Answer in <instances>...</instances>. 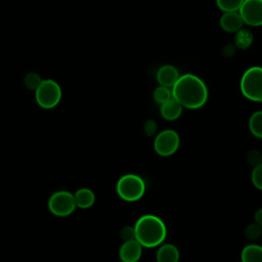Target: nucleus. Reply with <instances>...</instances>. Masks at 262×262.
Segmentation results:
<instances>
[{
    "label": "nucleus",
    "mask_w": 262,
    "mask_h": 262,
    "mask_svg": "<svg viewBox=\"0 0 262 262\" xmlns=\"http://www.w3.org/2000/svg\"><path fill=\"white\" fill-rule=\"evenodd\" d=\"M74 199L77 208L88 209L93 206L95 202V194L90 188L82 187L74 192Z\"/></svg>",
    "instance_id": "4468645a"
},
{
    "label": "nucleus",
    "mask_w": 262,
    "mask_h": 262,
    "mask_svg": "<svg viewBox=\"0 0 262 262\" xmlns=\"http://www.w3.org/2000/svg\"><path fill=\"white\" fill-rule=\"evenodd\" d=\"M247 162L253 167L262 163V154L257 149H252L247 154Z\"/></svg>",
    "instance_id": "4be33fe9"
},
{
    "label": "nucleus",
    "mask_w": 262,
    "mask_h": 262,
    "mask_svg": "<svg viewBox=\"0 0 262 262\" xmlns=\"http://www.w3.org/2000/svg\"><path fill=\"white\" fill-rule=\"evenodd\" d=\"M180 145V137L175 130L166 129L158 133L154 140L155 151L162 157L174 155Z\"/></svg>",
    "instance_id": "0eeeda50"
},
{
    "label": "nucleus",
    "mask_w": 262,
    "mask_h": 262,
    "mask_svg": "<svg viewBox=\"0 0 262 262\" xmlns=\"http://www.w3.org/2000/svg\"><path fill=\"white\" fill-rule=\"evenodd\" d=\"M239 88L247 99L262 102V67L249 68L242 76Z\"/></svg>",
    "instance_id": "7ed1b4c3"
},
{
    "label": "nucleus",
    "mask_w": 262,
    "mask_h": 262,
    "mask_svg": "<svg viewBox=\"0 0 262 262\" xmlns=\"http://www.w3.org/2000/svg\"><path fill=\"white\" fill-rule=\"evenodd\" d=\"M143 131L147 136H154L157 132V123L154 120H147L143 125Z\"/></svg>",
    "instance_id": "b1692460"
},
{
    "label": "nucleus",
    "mask_w": 262,
    "mask_h": 262,
    "mask_svg": "<svg viewBox=\"0 0 262 262\" xmlns=\"http://www.w3.org/2000/svg\"><path fill=\"white\" fill-rule=\"evenodd\" d=\"M152 97L154 100L158 103V104H162L164 102H166L167 100L172 98V90L171 88L165 87V86H158L154 92H152Z\"/></svg>",
    "instance_id": "f3484780"
},
{
    "label": "nucleus",
    "mask_w": 262,
    "mask_h": 262,
    "mask_svg": "<svg viewBox=\"0 0 262 262\" xmlns=\"http://www.w3.org/2000/svg\"><path fill=\"white\" fill-rule=\"evenodd\" d=\"M183 106L173 97L160 105V113L164 120L175 121L182 114Z\"/></svg>",
    "instance_id": "f8f14e48"
},
{
    "label": "nucleus",
    "mask_w": 262,
    "mask_h": 262,
    "mask_svg": "<svg viewBox=\"0 0 262 262\" xmlns=\"http://www.w3.org/2000/svg\"><path fill=\"white\" fill-rule=\"evenodd\" d=\"M219 24L223 31L227 33H235L242 29L244 21L238 11H229L223 12V14L220 17Z\"/></svg>",
    "instance_id": "9b49d317"
},
{
    "label": "nucleus",
    "mask_w": 262,
    "mask_h": 262,
    "mask_svg": "<svg viewBox=\"0 0 262 262\" xmlns=\"http://www.w3.org/2000/svg\"><path fill=\"white\" fill-rule=\"evenodd\" d=\"M172 97L183 107L196 110L208 100L209 92L205 82L193 74H184L171 88Z\"/></svg>",
    "instance_id": "f257e3e1"
},
{
    "label": "nucleus",
    "mask_w": 262,
    "mask_h": 262,
    "mask_svg": "<svg viewBox=\"0 0 262 262\" xmlns=\"http://www.w3.org/2000/svg\"><path fill=\"white\" fill-rule=\"evenodd\" d=\"M244 24L251 27L262 26V0H245L238 9Z\"/></svg>",
    "instance_id": "6e6552de"
},
{
    "label": "nucleus",
    "mask_w": 262,
    "mask_h": 262,
    "mask_svg": "<svg viewBox=\"0 0 262 262\" xmlns=\"http://www.w3.org/2000/svg\"><path fill=\"white\" fill-rule=\"evenodd\" d=\"M245 0H216L217 7L223 12L238 11Z\"/></svg>",
    "instance_id": "a211bd4d"
},
{
    "label": "nucleus",
    "mask_w": 262,
    "mask_h": 262,
    "mask_svg": "<svg viewBox=\"0 0 262 262\" xmlns=\"http://www.w3.org/2000/svg\"><path fill=\"white\" fill-rule=\"evenodd\" d=\"M261 233H262V227L259 224H257L255 221L253 223H250L246 227L245 234H246L247 238L250 241L258 239L261 236Z\"/></svg>",
    "instance_id": "aec40b11"
},
{
    "label": "nucleus",
    "mask_w": 262,
    "mask_h": 262,
    "mask_svg": "<svg viewBox=\"0 0 262 262\" xmlns=\"http://www.w3.org/2000/svg\"><path fill=\"white\" fill-rule=\"evenodd\" d=\"M118 195L126 202H136L145 192L143 179L136 174H125L119 178L116 184Z\"/></svg>",
    "instance_id": "20e7f679"
},
{
    "label": "nucleus",
    "mask_w": 262,
    "mask_h": 262,
    "mask_svg": "<svg viewBox=\"0 0 262 262\" xmlns=\"http://www.w3.org/2000/svg\"><path fill=\"white\" fill-rule=\"evenodd\" d=\"M120 236L124 242L135 239V228L134 226H124L120 231Z\"/></svg>",
    "instance_id": "5701e85b"
},
{
    "label": "nucleus",
    "mask_w": 262,
    "mask_h": 262,
    "mask_svg": "<svg viewBox=\"0 0 262 262\" xmlns=\"http://www.w3.org/2000/svg\"><path fill=\"white\" fill-rule=\"evenodd\" d=\"M242 262H262V246L250 244L241 253Z\"/></svg>",
    "instance_id": "2eb2a0df"
},
{
    "label": "nucleus",
    "mask_w": 262,
    "mask_h": 262,
    "mask_svg": "<svg viewBox=\"0 0 262 262\" xmlns=\"http://www.w3.org/2000/svg\"><path fill=\"white\" fill-rule=\"evenodd\" d=\"M180 77L178 70L172 64H164L157 72V81L159 85L172 88Z\"/></svg>",
    "instance_id": "9d476101"
},
{
    "label": "nucleus",
    "mask_w": 262,
    "mask_h": 262,
    "mask_svg": "<svg viewBox=\"0 0 262 262\" xmlns=\"http://www.w3.org/2000/svg\"><path fill=\"white\" fill-rule=\"evenodd\" d=\"M252 183L254 186L260 190H262V163L255 166L252 170L251 174Z\"/></svg>",
    "instance_id": "412c9836"
},
{
    "label": "nucleus",
    "mask_w": 262,
    "mask_h": 262,
    "mask_svg": "<svg viewBox=\"0 0 262 262\" xmlns=\"http://www.w3.org/2000/svg\"><path fill=\"white\" fill-rule=\"evenodd\" d=\"M49 211L57 217H68L72 215L77 206L74 199V193L68 190H57L48 199Z\"/></svg>",
    "instance_id": "423d86ee"
},
{
    "label": "nucleus",
    "mask_w": 262,
    "mask_h": 262,
    "mask_svg": "<svg viewBox=\"0 0 262 262\" xmlns=\"http://www.w3.org/2000/svg\"><path fill=\"white\" fill-rule=\"evenodd\" d=\"M249 129L255 137L262 139V111H257L251 115Z\"/></svg>",
    "instance_id": "dca6fc26"
},
{
    "label": "nucleus",
    "mask_w": 262,
    "mask_h": 262,
    "mask_svg": "<svg viewBox=\"0 0 262 262\" xmlns=\"http://www.w3.org/2000/svg\"><path fill=\"white\" fill-rule=\"evenodd\" d=\"M62 92L59 84L52 79H43L39 87L35 90L37 104L45 110L55 107L61 99Z\"/></svg>",
    "instance_id": "39448f33"
},
{
    "label": "nucleus",
    "mask_w": 262,
    "mask_h": 262,
    "mask_svg": "<svg viewBox=\"0 0 262 262\" xmlns=\"http://www.w3.org/2000/svg\"><path fill=\"white\" fill-rule=\"evenodd\" d=\"M41 76L36 72H30L24 77V84L29 90L35 91L42 82Z\"/></svg>",
    "instance_id": "6ab92c4d"
},
{
    "label": "nucleus",
    "mask_w": 262,
    "mask_h": 262,
    "mask_svg": "<svg viewBox=\"0 0 262 262\" xmlns=\"http://www.w3.org/2000/svg\"><path fill=\"white\" fill-rule=\"evenodd\" d=\"M179 250L173 244H161L156 254L157 262H178Z\"/></svg>",
    "instance_id": "ddd939ff"
},
{
    "label": "nucleus",
    "mask_w": 262,
    "mask_h": 262,
    "mask_svg": "<svg viewBox=\"0 0 262 262\" xmlns=\"http://www.w3.org/2000/svg\"><path fill=\"white\" fill-rule=\"evenodd\" d=\"M254 220L257 224H259L262 227V208L258 209L254 215Z\"/></svg>",
    "instance_id": "393cba45"
},
{
    "label": "nucleus",
    "mask_w": 262,
    "mask_h": 262,
    "mask_svg": "<svg viewBox=\"0 0 262 262\" xmlns=\"http://www.w3.org/2000/svg\"><path fill=\"white\" fill-rule=\"evenodd\" d=\"M142 255V246L136 241L124 242L119 249V258L122 262H138Z\"/></svg>",
    "instance_id": "1a4fd4ad"
},
{
    "label": "nucleus",
    "mask_w": 262,
    "mask_h": 262,
    "mask_svg": "<svg viewBox=\"0 0 262 262\" xmlns=\"http://www.w3.org/2000/svg\"><path fill=\"white\" fill-rule=\"evenodd\" d=\"M135 239L143 248L159 247L167 236V228L163 220L152 214L139 217L134 225Z\"/></svg>",
    "instance_id": "f03ea898"
}]
</instances>
